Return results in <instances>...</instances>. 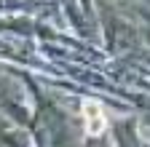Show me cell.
Segmentation results:
<instances>
[{
  "instance_id": "cell-1",
  "label": "cell",
  "mask_w": 150,
  "mask_h": 147,
  "mask_svg": "<svg viewBox=\"0 0 150 147\" xmlns=\"http://www.w3.org/2000/svg\"><path fill=\"white\" fill-rule=\"evenodd\" d=\"M83 120H86V131L94 136H99L107 128V118H105V110L99 102H91V99L83 102Z\"/></svg>"
}]
</instances>
